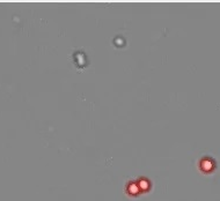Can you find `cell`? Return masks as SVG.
Wrapping results in <instances>:
<instances>
[{"label":"cell","mask_w":220,"mask_h":201,"mask_svg":"<svg viewBox=\"0 0 220 201\" xmlns=\"http://www.w3.org/2000/svg\"><path fill=\"white\" fill-rule=\"evenodd\" d=\"M216 168V163L213 160H211L210 157H205L199 163V169L203 171V172H211L213 171Z\"/></svg>","instance_id":"6da1fadb"},{"label":"cell","mask_w":220,"mask_h":201,"mask_svg":"<svg viewBox=\"0 0 220 201\" xmlns=\"http://www.w3.org/2000/svg\"><path fill=\"white\" fill-rule=\"evenodd\" d=\"M129 190H130V192H131V193H133V194H136V193H137V192L139 191V187H138L137 185H134V184H132V185L130 186V189H129Z\"/></svg>","instance_id":"7a4b0ae2"},{"label":"cell","mask_w":220,"mask_h":201,"mask_svg":"<svg viewBox=\"0 0 220 201\" xmlns=\"http://www.w3.org/2000/svg\"><path fill=\"white\" fill-rule=\"evenodd\" d=\"M139 186H140L143 190H146V189L148 187V182H146V180H140Z\"/></svg>","instance_id":"3957f363"}]
</instances>
